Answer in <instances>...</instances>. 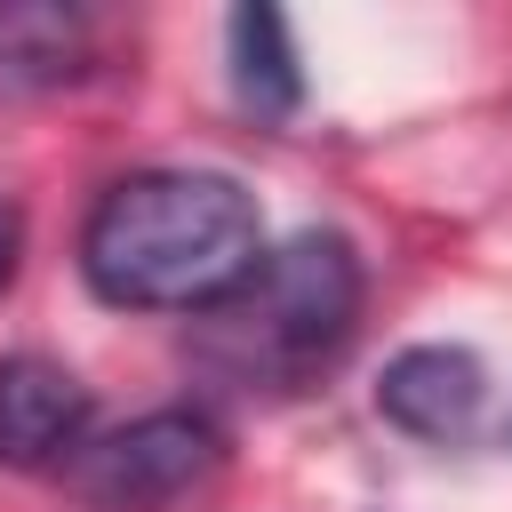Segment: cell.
<instances>
[{
	"mask_svg": "<svg viewBox=\"0 0 512 512\" xmlns=\"http://www.w3.org/2000/svg\"><path fill=\"white\" fill-rule=\"evenodd\" d=\"M256 264L264 216L224 168H136L80 224V272L120 312H216Z\"/></svg>",
	"mask_w": 512,
	"mask_h": 512,
	"instance_id": "cell-1",
	"label": "cell"
},
{
	"mask_svg": "<svg viewBox=\"0 0 512 512\" xmlns=\"http://www.w3.org/2000/svg\"><path fill=\"white\" fill-rule=\"evenodd\" d=\"M360 248L344 232H296L208 312V352L248 384H304L360 320Z\"/></svg>",
	"mask_w": 512,
	"mask_h": 512,
	"instance_id": "cell-2",
	"label": "cell"
},
{
	"mask_svg": "<svg viewBox=\"0 0 512 512\" xmlns=\"http://www.w3.org/2000/svg\"><path fill=\"white\" fill-rule=\"evenodd\" d=\"M216 472H224V432L200 408L128 416L120 432L80 440V456L64 464V480L88 512H168L192 488H208Z\"/></svg>",
	"mask_w": 512,
	"mask_h": 512,
	"instance_id": "cell-3",
	"label": "cell"
},
{
	"mask_svg": "<svg viewBox=\"0 0 512 512\" xmlns=\"http://www.w3.org/2000/svg\"><path fill=\"white\" fill-rule=\"evenodd\" d=\"M88 424H96V400L64 360H48V352L0 360V464H16V472L72 464Z\"/></svg>",
	"mask_w": 512,
	"mask_h": 512,
	"instance_id": "cell-4",
	"label": "cell"
},
{
	"mask_svg": "<svg viewBox=\"0 0 512 512\" xmlns=\"http://www.w3.org/2000/svg\"><path fill=\"white\" fill-rule=\"evenodd\" d=\"M376 408L384 424H400L408 440H464L488 408V368L464 352V344H408L384 360L376 376Z\"/></svg>",
	"mask_w": 512,
	"mask_h": 512,
	"instance_id": "cell-5",
	"label": "cell"
},
{
	"mask_svg": "<svg viewBox=\"0 0 512 512\" xmlns=\"http://www.w3.org/2000/svg\"><path fill=\"white\" fill-rule=\"evenodd\" d=\"M96 24L72 0H0V104L56 96L88 72Z\"/></svg>",
	"mask_w": 512,
	"mask_h": 512,
	"instance_id": "cell-6",
	"label": "cell"
},
{
	"mask_svg": "<svg viewBox=\"0 0 512 512\" xmlns=\"http://www.w3.org/2000/svg\"><path fill=\"white\" fill-rule=\"evenodd\" d=\"M224 48H232V96H240V112H256V120H296V104H304V72H296L288 16L264 8V0L232 8Z\"/></svg>",
	"mask_w": 512,
	"mask_h": 512,
	"instance_id": "cell-7",
	"label": "cell"
},
{
	"mask_svg": "<svg viewBox=\"0 0 512 512\" xmlns=\"http://www.w3.org/2000/svg\"><path fill=\"white\" fill-rule=\"evenodd\" d=\"M16 256H24V216H16V200L0 192V288L16 280Z\"/></svg>",
	"mask_w": 512,
	"mask_h": 512,
	"instance_id": "cell-8",
	"label": "cell"
}]
</instances>
